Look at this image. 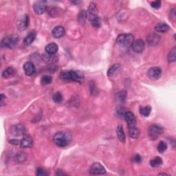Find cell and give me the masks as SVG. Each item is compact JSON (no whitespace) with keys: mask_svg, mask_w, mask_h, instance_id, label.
Masks as SVG:
<instances>
[{"mask_svg":"<svg viewBox=\"0 0 176 176\" xmlns=\"http://www.w3.org/2000/svg\"><path fill=\"white\" fill-rule=\"evenodd\" d=\"M10 143L12 144V145H19V144H20V142H19L18 140H10Z\"/></svg>","mask_w":176,"mask_h":176,"instance_id":"ab89813d","label":"cell"},{"mask_svg":"<svg viewBox=\"0 0 176 176\" xmlns=\"http://www.w3.org/2000/svg\"><path fill=\"white\" fill-rule=\"evenodd\" d=\"M117 136H118V140L121 142V143H124L126 140V136L125 134H124V129L123 126L119 125L118 127H117Z\"/></svg>","mask_w":176,"mask_h":176,"instance_id":"7402d4cb","label":"cell"},{"mask_svg":"<svg viewBox=\"0 0 176 176\" xmlns=\"http://www.w3.org/2000/svg\"><path fill=\"white\" fill-rule=\"evenodd\" d=\"M124 118L125 119L128 124V127L136 126V118L134 114L131 112H126L124 115Z\"/></svg>","mask_w":176,"mask_h":176,"instance_id":"8fae6325","label":"cell"},{"mask_svg":"<svg viewBox=\"0 0 176 176\" xmlns=\"http://www.w3.org/2000/svg\"><path fill=\"white\" fill-rule=\"evenodd\" d=\"M126 97H127V92L124 91V90H123V91H121L118 93H117V95H116L117 100L120 102H123L125 101Z\"/></svg>","mask_w":176,"mask_h":176,"instance_id":"f546056e","label":"cell"},{"mask_svg":"<svg viewBox=\"0 0 176 176\" xmlns=\"http://www.w3.org/2000/svg\"><path fill=\"white\" fill-rule=\"evenodd\" d=\"M58 47L55 43H51L46 46V51L48 55H55L57 52Z\"/></svg>","mask_w":176,"mask_h":176,"instance_id":"2e32d148","label":"cell"},{"mask_svg":"<svg viewBox=\"0 0 176 176\" xmlns=\"http://www.w3.org/2000/svg\"><path fill=\"white\" fill-rule=\"evenodd\" d=\"M154 29L158 33H166L169 30V26L167 24H158L155 26Z\"/></svg>","mask_w":176,"mask_h":176,"instance_id":"ffe728a7","label":"cell"},{"mask_svg":"<svg viewBox=\"0 0 176 176\" xmlns=\"http://www.w3.org/2000/svg\"><path fill=\"white\" fill-rule=\"evenodd\" d=\"M151 112V107L150 106H146L144 107H140V113L142 116L148 117Z\"/></svg>","mask_w":176,"mask_h":176,"instance_id":"83f0119b","label":"cell"},{"mask_svg":"<svg viewBox=\"0 0 176 176\" xmlns=\"http://www.w3.org/2000/svg\"><path fill=\"white\" fill-rule=\"evenodd\" d=\"M60 78L65 80H72L81 83L84 81V74L80 71H62L60 74Z\"/></svg>","mask_w":176,"mask_h":176,"instance_id":"6da1fadb","label":"cell"},{"mask_svg":"<svg viewBox=\"0 0 176 176\" xmlns=\"http://www.w3.org/2000/svg\"><path fill=\"white\" fill-rule=\"evenodd\" d=\"M171 18L172 20L173 21H175V9H173L171 11Z\"/></svg>","mask_w":176,"mask_h":176,"instance_id":"f35d334b","label":"cell"},{"mask_svg":"<svg viewBox=\"0 0 176 176\" xmlns=\"http://www.w3.org/2000/svg\"><path fill=\"white\" fill-rule=\"evenodd\" d=\"M19 41L18 36L17 35H10L4 38L2 41V47H5L9 49H13L17 45Z\"/></svg>","mask_w":176,"mask_h":176,"instance_id":"277c9868","label":"cell"},{"mask_svg":"<svg viewBox=\"0 0 176 176\" xmlns=\"http://www.w3.org/2000/svg\"><path fill=\"white\" fill-rule=\"evenodd\" d=\"M151 6L152 8H154L156 9H158L160 8L161 6V1L160 0H158V1H155V2H152L151 3Z\"/></svg>","mask_w":176,"mask_h":176,"instance_id":"e575fe53","label":"cell"},{"mask_svg":"<svg viewBox=\"0 0 176 176\" xmlns=\"http://www.w3.org/2000/svg\"><path fill=\"white\" fill-rule=\"evenodd\" d=\"M133 160L136 163H140L141 161H142L141 156L139 155V154H136V155L134 157Z\"/></svg>","mask_w":176,"mask_h":176,"instance_id":"74e56055","label":"cell"},{"mask_svg":"<svg viewBox=\"0 0 176 176\" xmlns=\"http://www.w3.org/2000/svg\"><path fill=\"white\" fill-rule=\"evenodd\" d=\"M53 141L59 147H64L68 144L69 138L67 134L63 132H58L53 137Z\"/></svg>","mask_w":176,"mask_h":176,"instance_id":"3957f363","label":"cell"},{"mask_svg":"<svg viewBox=\"0 0 176 176\" xmlns=\"http://www.w3.org/2000/svg\"><path fill=\"white\" fill-rule=\"evenodd\" d=\"M36 175L38 176H46L48 175V173L42 168H38L36 170Z\"/></svg>","mask_w":176,"mask_h":176,"instance_id":"836d02e7","label":"cell"},{"mask_svg":"<svg viewBox=\"0 0 176 176\" xmlns=\"http://www.w3.org/2000/svg\"><path fill=\"white\" fill-rule=\"evenodd\" d=\"M29 25V17L28 15H24L21 17L18 21V28L19 30L24 31L26 30Z\"/></svg>","mask_w":176,"mask_h":176,"instance_id":"7c38bea8","label":"cell"},{"mask_svg":"<svg viewBox=\"0 0 176 176\" xmlns=\"http://www.w3.org/2000/svg\"><path fill=\"white\" fill-rule=\"evenodd\" d=\"M88 13H89V15H97L98 14V9L96 5L94 2H92L90 4L89 8H88Z\"/></svg>","mask_w":176,"mask_h":176,"instance_id":"4316f807","label":"cell"},{"mask_svg":"<svg viewBox=\"0 0 176 176\" xmlns=\"http://www.w3.org/2000/svg\"><path fill=\"white\" fill-rule=\"evenodd\" d=\"M120 68H121V66H120L119 64L113 65L109 68L108 71H107V75H108L109 77H112V76H114L117 72H118Z\"/></svg>","mask_w":176,"mask_h":176,"instance_id":"d4e9b609","label":"cell"},{"mask_svg":"<svg viewBox=\"0 0 176 176\" xmlns=\"http://www.w3.org/2000/svg\"><path fill=\"white\" fill-rule=\"evenodd\" d=\"M157 149H158V151L160 153H164L166 150H167V145L165 143V142L161 141L160 142V143L158 144Z\"/></svg>","mask_w":176,"mask_h":176,"instance_id":"d6a6232c","label":"cell"},{"mask_svg":"<svg viewBox=\"0 0 176 176\" xmlns=\"http://www.w3.org/2000/svg\"><path fill=\"white\" fill-rule=\"evenodd\" d=\"M90 173L92 175H103L106 173V170L101 164L96 162L91 166L90 168Z\"/></svg>","mask_w":176,"mask_h":176,"instance_id":"8992f818","label":"cell"},{"mask_svg":"<svg viewBox=\"0 0 176 176\" xmlns=\"http://www.w3.org/2000/svg\"><path fill=\"white\" fill-rule=\"evenodd\" d=\"M162 74V70L159 67H153L150 68L148 71V76L150 79L156 80L160 77Z\"/></svg>","mask_w":176,"mask_h":176,"instance_id":"52a82bcc","label":"cell"},{"mask_svg":"<svg viewBox=\"0 0 176 176\" xmlns=\"http://www.w3.org/2000/svg\"><path fill=\"white\" fill-rule=\"evenodd\" d=\"M33 9L35 13L39 15V14H43L45 12L47 11V6L46 5L44 4L43 2H36L35 4H34L33 5Z\"/></svg>","mask_w":176,"mask_h":176,"instance_id":"9c48e42d","label":"cell"},{"mask_svg":"<svg viewBox=\"0 0 176 176\" xmlns=\"http://www.w3.org/2000/svg\"><path fill=\"white\" fill-rule=\"evenodd\" d=\"M162 165V160L160 157H156L150 161V165L151 167H158Z\"/></svg>","mask_w":176,"mask_h":176,"instance_id":"cb8c5ba5","label":"cell"},{"mask_svg":"<svg viewBox=\"0 0 176 176\" xmlns=\"http://www.w3.org/2000/svg\"><path fill=\"white\" fill-rule=\"evenodd\" d=\"M24 70L25 72V74L27 76H32L35 74L36 71V68L33 63L32 62H26L24 65Z\"/></svg>","mask_w":176,"mask_h":176,"instance_id":"5bb4252c","label":"cell"},{"mask_svg":"<svg viewBox=\"0 0 176 176\" xmlns=\"http://www.w3.org/2000/svg\"><path fill=\"white\" fill-rule=\"evenodd\" d=\"M89 20L92 26L94 28H98L101 26V22H100V19L98 14L97 15H89Z\"/></svg>","mask_w":176,"mask_h":176,"instance_id":"d6986e66","label":"cell"},{"mask_svg":"<svg viewBox=\"0 0 176 176\" xmlns=\"http://www.w3.org/2000/svg\"><path fill=\"white\" fill-rule=\"evenodd\" d=\"M163 131L164 129L162 127L155 124L149 127V128L148 129V134L151 138L156 139L163 133Z\"/></svg>","mask_w":176,"mask_h":176,"instance_id":"5b68a950","label":"cell"},{"mask_svg":"<svg viewBox=\"0 0 176 176\" xmlns=\"http://www.w3.org/2000/svg\"><path fill=\"white\" fill-rule=\"evenodd\" d=\"M124 109L123 108V107H118V109H117L116 110V112H117V114H118V116H124V114H125V112H124L123 111Z\"/></svg>","mask_w":176,"mask_h":176,"instance_id":"8d00e7d4","label":"cell"},{"mask_svg":"<svg viewBox=\"0 0 176 176\" xmlns=\"http://www.w3.org/2000/svg\"><path fill=\"white\" fill-rule=\"evenodd\" d=\"M116 41L118 45L129 48L134 42V36L131 34H121L118 36Z\"/></svg>","mask_w":176,"mask_h":176,"instance_id":"7a4b0ae2","label":"cell"},{"mask_svg":"<svg viewBox=\"0 0 176 176\" xmlns=\"http://www.w3.org/2000/svg\"><path fill=\"white\" fill-rule=\"evenodd\" d=\"M87 19V12L85 11V10L80 11L79 14V16H78V21H79V23L81 26H84L85 23H86Z\"/></svg>","mask_w":176,"mask_h":176,"instance_id":"44dd1931","label":"cell"},{"mask_svg":"<svg viewBox=\"0 0 176 176\" xmlns=\"http://www.w3.org/2000/svg\"><path fill=\"white\" fill-rule=\"evenodd\" d=\"M168 175V174H167V173H160V174H159V175Z\"/></svg>","mask_w":176,"mask_h":176,"instance_id":"b9f144b4","label":"cell"},{"mask_svg":"<svg viewBox=\"0 0 176 176\" xmlns=\"http://www.w3.org/2000/svg\"><path fill=\"white\" fill-rule=\"evenodd\" d=\"M52 99L56 103H60L63 101V95L61 92H55L52 96Z\"/></svg>","mask_w":176,"mask_h":176,"instance_id":"4dcf8cb0","label":"cell"},{"mask_svg":"<svg viewBox=\"0 0 176 176\" xmlns=\"http://www.w3.org/2000/svg\"><path fill=\"white\" fill-rule=\"evenodd\" d=\"M25 131L26 129L24 127V126L20 124L13 126L11 129V133L14 136H20L24 135Z\"/></svg>","mask_w":176,"mask_h":176,"instance_id":"ba28073f","label":"cell"},{"mask_svg":"<svg viewBox=\"0 0 176 176\" xmlns=\"http://www.w3.org/2000/svg\"><path fill=\"white\" fill-rule=\"evenodd\" d=\"M52 77L50 75H45L41 77V83L43 85H48L52 83Z\"/></svg>","mask_w":176,"mask_h":176,"instance_id":"f1b7e54d","label":"cell"},{"mask_svg":"<svg viewBox=\"0 0 176 176\" xmlns=\"http://www.w3.org/2000/svg\"><path fill=\"white\" fill-rule=\"evenodd\" d=\"M0 104H1V106H4L6 104V97L3 94H1V97H0Z\"/></svg>","mask_w":176,"mask_h":176,"instance_id":"d590c367","label":"cell"},{"mask_svg":"<svg viewBox=\"0 0 176 176\" xmlns=\"http://www.w3.org/2000/svg\"><path fill=\"white\" fill-rule=\"evenodd\" d=\"M132 49L136 53H141L145 49V42L142 39H138L134 41L131 45Z\"/></svg>","mask_w":176,"mask_h":176,"instance_id":"30bf717a","label":"cell"},{"mask_svg":"<svg viewBox=\"0 0 176 176\" xmlns=\"http://www.w3.org/2000/svg\"><path fill=\"white\" fill-rule=\"evenodd\" d=\"M33 145V140L28 135L24 136L20 140V146L21 148H30Z\"/></svg>","mask_w":176,"mask_h":176,"instance_id":"4fadbf2b","label":"cell"},{"mask_svg":"<svg viewBox=\"0 0 176 176\" xmlns=\"http://www.w3.org/2000/svg\"><path fill=\"white\" fill-rule=\"evenodd\" d=\"M35 38H36L35 32V31L30 32V33L26 36L25 39H24V45L26 46H30V44L33 43L34 41H35Z\"/></svg>","mask_w":176,"mask_h":176,"instance_id":"e0dca14e","label":"cell"},{"mask_svg":"<svg viewBox=\"0 0 176 176\" xmlns=\"http://www.w3.org/2000/svg\"><path fill=\"white\" fill-rule=\"evenodd\" d=\"M57 175H65V173H63L61 170H58V171H57Z\"/></svg>","mask_w":176,"mask_h":176,"instance_id":"60d3db41","label":"cell"},{"mask_svg":"<svg viewBox=\"0 0 176 176\" xmlns=\"http://www.w3.org/2000/svg\"><path fill=\"white\" fill-rule=\"evenodd\" d=\"M65 29L62 26H56L52 30V35L54 38L60 39L65 35Z\"/></svg>","mask_w":176,"mask_h":176,"instance_id":"9a60e30c","label":"cell"},{"mask_svg":"<svg viewBox=\"0 0 176 176\" xmlns=\"http://www.w3.org/2000/svg\"><path fill=\"white\" fill-rule=\"evenodd\" d=\"M15 70L13 67H8L5 69L3 72H2V77L5 79H8V78L13 77V76L15 74Z\"/></svg>","mask_w":176,"mask_h":176,"instance_id":"ac0fdd59","label":"cell"},{"mask_svg":"<svg viewBox=\"0 0 176 176\" xmlns=\"http://www.w3.org/2000/svg\"><path fill=\"white\" fill-rule=\"evenodd\" d=\"M176 58V52H175V47H173L171 50L169 54L168 55V62H174Z\"/></svg>","mask_w":176,"mask_h":176,"instance_id":"1f68e13d","label":"cell"},{"mask_svg":"<svg viewBox=\"0 0 176 176\" xmlns=\"http://www.w3.org/2000/svg\"><path fill=\"white\" fill-rule=\"evenodd\" d=\"M159 40H160V37L157 35H154V34L149 35L147 39L148 43L150 45H156L158 43Z\"/></svg>","mask_w":176,"mask_h":176,"instance_id":"484cf974","label":"cell"},{"mask_svg":"<svg viewBox=\"0 0 176 176\" xmlns=\"http://www.w3.org/2000/svg\"><path fill=\"white\" fill-rule=\"evenodd\" d=\"M129 135L131 138H138L140 136V130L136 126L129 127Z\"/></svg>","mask_w":176,"mask_h":176,"instance_id":"603a6c76","label":"cell"}]
</instances>
